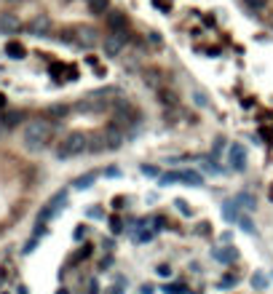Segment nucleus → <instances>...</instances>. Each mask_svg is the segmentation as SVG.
Listing matches in <instances>:
<instances>
[{
	"instance_id": "f257e3e1",
	"label": "nucleus",
	"mask_w": 273,
	"mask_h": 294,
	"mask_svg": "<svg viewBox=\"0 0 273 294\" xmlns=\"http://www.w3.org/2000/svg\"><path fill=\"white\" fill-rule=\"evenodd\" d=\"M54 139V126L43 118H35V121H27L24 128H22V145L30 152H41L43 147H48V142Z\"/></svg>"
},
{
	"instance_id": "f03ea898",
	"label": "nucleus",
	"mask_w": 273,
	"mask_h": 294,
	"mask_svg": "<svg viewBox=\"0 0 273 294\" xmlns=\"http://www.w3.org/2000/svg\"><path fill=\"white\" fill-rule=\"evenodd\" d=\"M83 152H91V137L83 131H70L67 137H62V142L56 145L54 155L59 161H72V158H81Z\"/></svg>"
},
{
	"instance_id": "7ed1b4c3",
	"label": "nucleus",
	"mask_w": 273,
	"mask_h": 294,
	"mask_svg": "<svg viewBox=\"0 0 273 294\" xmlns=\"http://www.w3.org/2000/svg\"><path fill=\"white\" fill-rule=\"evenodd\" d=\"M105 24H107V32H110V35H118V38H123V41H129V19H126L123 11H107Z\"/></svg>"
},
{
	"instance_id": "20e7f679",
	"label": "nucleus",
	"mask_w": 273,
	"mask_h": 294,
	"mask_svg": "<svg viewBox=\"0 0 273 294\" xmlns=\"http://www.w3.org/2000/svg\"><path fill=\"white\" fill-rule=\"evenodd\" d=\"M247 163H249V155H247V147L241 142H233L228 147V166L233 171H247Z\"/></svg>"
},
{
	"instance_id": "39448f33",
	"label": "nucleus",
	"mask_w": 273,
	"mask_h": 294,
	"mask_svg": "<svg viewBox=\"0 0 273 294\" xmlns=\"http://www.w3.org/2000/svg\"><path fill=\"white\" fill-rule=\"evenodd\" d=\"M123 48H126V41H123V38H118V35H110V32H107L105 41H102V51H105L107 59H115V56H121Z\"/></svg>"
},
{
	"instance_id": "423d86ee",
	"label": "nucleus",
	"mask_w": 273,
	"mask_h": 294,
	"mask_svg": "<svg viewBox=\"0 0 273 294\" xmlns=\"http://www.w3.org/2000/svg\"><path fill=\"white\" fill-rule=\"evenodd\" d=\"M22 30V21L16 14H8V11H3L0 14V35H16V32Z\"/></svg>"
},
{
	"instance_id": "0eeeda50",
	"label": "nucleus",
	"mask_w": 273,
	"mask_h": 294,
	"mask_svg": "<svg viewBox=\"0 0 273 294\" xmlns=\"http://www.w3.org/2000/svg\"><path fill=\"white\" fill-rule=\"evenodd\" d=\"M27 32H30V35H38V38H41V35H48V32H51V19H48L46 14H38L35 19L27 24Z\"/></svg>"
},
{
	"instance_id": "6e6552de",
	"label": "nucleus",
	"mask_w": 273,
	"mask_h": 294,
	"mask_svg": "<svg viewBox=\"0 0 273 294\" xmlns=\"http://www.w3.org/2000/svg\"><path fill=\"white\" fill-rule=\"evenodd\" d=\"M105 142H107V150H118V147L126 142V131H121V128H115V126H107L105 128Z\"/></svg>"
},
{
	"instance_id": "1a4fd4ad",
	"label": "nucleus",
	"mask_w": 273,
	"mask_h": 294,
	"mask_svg": "<svg viewBox=\"0 0 273 294\" xmlns=\"http://www.w3.org/2000/svg\"><path fill=\"white\" fill-rule=\"evenodd\" d=\"M75 32H78V46H83V48H94L99 43V35H96L94 27H78Z\"/></svg>"
},
{
	"instance_id": "9d476101",
	"label": "nucleus",
	"mask_w": 273,
	"mask_h": 294,
	"mask_svg": "<svg viewBox=\"0 0 273 294\" xmlns=\"http://www.w3.org/2000/svg\"><path fill=\"white\" fill-rule=\"evenodd\" d=\"M212 257L217 259V262H223V265H230L233 259H236V249H233V246H220V249H212Z\"/></svg>"
},
{
	"instance_id": "9b49d317",
	"label": "nucleus",
	"mask_w": 273,
	"mask_h": 294,
	"mask_svg": "<svg viewBox=\"0 0 273 294\" xmlns=\"http://www.w3.org/2000/svg\"><path fill=\"white\" fill-rule=\"evenodd\" d=\"M223 214H225L228 222H233V225H238V219H241V211H238V203L236 201H228L225 206H223Z\"/></svg>"
},
{
	"instance_id": "f8f14e48",
	"label": "nucleus",
	"mask_w": 273,
	"mask_h": 294,
	"mask_svg": "<svg viewBox=\"0 0 273 294\" xmlns=\"http://www.w3.org/2000/svg\"><path fill=\"white\" fill-rule=\"evenodd\" d=\"M86 5L91 14H96V16H105L110 11V0H86Z\"/></svg>"
},
{
	"instance_id": "ddd939ff",
	"label": "nucleus",
	"mask_w": 273,
	"mask_h": 294,
	"mask_svg": "<svg viewBox=\"0 0 273 294\" xmlns=\"http://www.w3.org/2000/svg\"><path fill=\"white\" fill-rule=\"evenodd\" d=\"M182 182L190 185V188H201V185H204V177H201L198 171H193V168H190V171H182Z\"/></svg>"
},
{
	"instance_id": "4468645a",
	"label": "nucleus",
	"mask_w": 273,
	"mask_h": 294,
	"mask_svg": "<svg viewBox=\"0 0 273 294\" xmlns=\"http://www.w3.org/2000/svg\"><path fill=\"white\" fill-rule=\"evenodd\" d=\"M96 177H99V171H89V174H83V177H78V179H75V182H72V185H75V188H81V190H83V188H89V185L94 182Z\"/></svg>"
},
{
	"instance_id": "2eb2a0df",
	"label": "nucleus",
	"mask_w": 273,
	"mask_h": 294,
	"mask_svg": "<svg viewBox=\"0 0 273 294\" xmlns=\"http://www.w3.org/2000/svg\"><path fill=\"white\" fill-rule=\"evenodd\" d=\"M158 182L166 188V185H177V182H182V171H169V174H161V179Z\"/></svg>"
},
{
	"instance_id": "dca6fc26",
	"label": "nucleus",
	"mask_w": 273,
	"mask_h": 294,
	"mask_svg": "<svg viewBox=\"0 0 273 294\" xmlns=\"http://www.w3.org/2000/svg\"><path fill=\"white\" fill-rule=\"evenodd\" d=\"M233 201L238 203V209H254V198L249 195V193H238Z\"/></svg>"
},
{
	"instance_id": "f3484780",
	"label": "nucleus",
	"mask_w": 273,
	"mask_h": 294,
	"mask_svg": "<svg viewBox=\"0 0 273 294\" xmlns=\"http://www.w3.org/2000/svg\"><path fill=\"white\" fill-rule=\"evenodd\" d=\"M163 294H193L185 284H166L163 286Z\"/></svg>"
},
{
	"instance_id": "a211bd4d",
	"label": "nucleus",
	"mask_w": 273,
	"mask_h": 294,
	"mask_svg": "<svg viewBox=\"0 0 273 294\" xmlns=\"http://www.w3.org/2000/svg\"><path fill=\"white\" fill-rule=\"evenodd\" d=\"M5 54H11L14 59H22V56H24V46H22V43H8V46H5Z\"/></svg>"
},
{
	"instance_id": "6ab92c4d",
	"label": "nucleus",
	"mask_w": 273,
	"mask_h": 294,
	"mask_svg": "<svg viewBox=\"0 0 273 294\" xmlns=\"http://www.w3.org/2000/svg\"><path fill=\"white\" fill-rule=\"evenodd\" d=\"M249 284H252V289H260V292H263L265 286H268V278H265L263 273H254V275H252V281H249Z\"/></svg>"
},
{
	"instance_id": "aec40b11",
	"label": "nucleus",
	"mask_w": 273,
	"mask_h": 294,
	"mask_svg": "<svg viewBox=\"0 0 273 294\" xmlns=\"http://www.w3.org/2000/svg\"><path fill=\"white\" fill-rule=\"evenodd\" d=\"M238 228H241L244 233H254V222L247 217V214H241V219H238Z\"/></svg>"
},
{
	"instance_id": "412c9836",
	"label": "nucleus",
	"mask_w": 273,
	"mask_h": 294,
	"mask_svg": "<svg viewBox=\"0 0 273 294\" xmlns=\"http://www.w3.org/2000/svg\"><path fill=\"white\" fill-rule=\"evenodd\" d=\"M236 281H238L236 275H233V273H228L225 278H220V281H217V286H220V289H230V286H236Z\"/></svg>"
},
{
	"instance_id": "4be33fe9",
	"label": "nucleus",
	"mask_w": 273,
	"mask_h": 294,
	"mask_svg": "<svg viewBox=\"0 0 273 294\" xmlns=\"http://www.w3.org/2000/svg\"><path fill=\"white\" fill-rule=\"evenodd\" d=\"M244 3L249 5L252 11H257V14H263L265 11V5H268V0H244Z\"/></svg>"
},
{
	"instance_id": "5701e85b",
	"label": "nucleus",
	"mask_w": 273,
	"mask_h": 294,
	"mask_svg": "<svg viewBox=\"0 0 273 294\" xmlns=\"http://www.w3.org/2000/svg\"><path fill=\"white\" fill-rule=\"evenodd\" d=\"M193 102H196V107H206V97H204V91H193Z\"/></svg>"
},
{
	"instance_id": "b1692460",
	"label": "nucleus",
	"mask_w": 273,
	"mask_h": 294,
	"mask_svg": "<svg viewBox=\"0 0 273 294\" xmlns=\"http://www.w3.org/2000/svg\"><path fill=\"white\" fill-rule=\"evenodd\" d=\"M174 206H177V211L182 214V217H187V214H190V209H187V203H185V201H180V198H177V201H174Z\"/></svg>"
},
{
	"instance_id": "393cba45",
	"label": "nucleus",
	"mask_w": 273,
	"mask_h": 294,
	"mask_svg": "<svg viewBox=\"0 0 273 294\" xmlns=\"http://www.w3.org/2000/svg\"><path fill=\"white\" fill-rule=\"evenodd\" d=\"M139 171L145 174V177H158V168H156V166H147V163L139 168Z\"/></svg>"
},
{
	"instance_id": "a878e982",
	"label": "nucleus",
	"mask_w": 273,
	"mask_h": 294,
	"mask_svg": "<svg viewBox=\"0 0 273 294\" xmlns=\"http://www.w3.org/2000/svg\"><path fill=\"white\" fill-rule=\"evenodd\" d=\"M196 233H198V235H209V233H212V225H209V222H201Z\"/></svg>"
},
{
	"instance_id": "bb28decb",
	"label": "nucleus",
	"mask_w": 273,
	"mask_h": 294,
	"mask_svg": "<svg viewBox=\"0 0 273 294\" xmlns=\"http://www.w3.org/2000/svg\"><path fill=\"white\" fill-rule=\"evenodd\" d=\"M48 112H51V115H67V107L65 105H56V107H51Z\"/></svg>"
},
{
	"instance_id": "cd10ccee",
	"label": "nucleus",
	"mask_w": 273,
	"mask_h": 294,
	"mask_svg": "<svg viewBox=\"0 0 273 294\" xmlns=\"http://www.w3.org/2000/svg\"><path fill=\"white\" fill-rule=\"evenodd\" d=\"M89 217H94V219H105V211H102V209H89Z\"/></svg>"
},
{
	"instance_id": "c85d7f7f",
	"label": "nucleus",
	"mask_w": 273,
	"mask_h": 294,
	"mask_svg": "<svg viewBox=\"0 0 273 294\" xmlns=\"http://www.w3.org/2000/svg\"><path fill=\"white\" fill-rule=\"evenodd\" d=\"M139 294H153V286L150 284H147V286H142V292Z\"/></svg>"
},
{
	"instance_id": "c756f323",
	"label": "nucleus",
	"mask_w": 273,
	"mask_h": 294,
	"mask_svg": "<svg viewBox=\"0 0 273 294\" xmlns=\"http://www.w3.org/2000/svg\"><path fill=\"white\" fill-rule=\"evenodd\" d=\"M3 107H5V99H3V97H0V110H3Z\"/></svg>"
},
{
	"instance_id": "7c9ffc66",
	"label": "nucleus",
	"mask_w": 273,
	"mask_h": 294,
	"mask_svg": "<svg viewBox=\"0 0 273 294\" xmlns=\"http://www.w3.org/2000/svg\"><path fill=\"white\" fill-rule=\"evenodd\" d=\"M271 27H273V19H271Z\"/></svg>"
}]
</instances>
